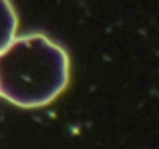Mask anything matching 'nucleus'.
Returning <instances> with one entry per match:
<instances>
[{"label": "nucleus", "mask_w": 159, "mask_h": 149, "mask_svg": "<svg viewBox=\"0 0 159 149\" xmlns=\"http://www.w3.org/2000/svg\"><path fill=\"white\" fill-rule=\"evenodd\" d=\"M66 83L69 56L43 34L14 38L0 52V97L12 105H48Z\"/></svg>", "instance_id": "1"}, {"label": "nucleus", "mask_w": 159, "mask_h": 149, "mask_svg": "<svg viewBox=\"0 0 159 149\" xmlns=\"http://www.w3.org/2000/svg\"><path fill=\"white\" fill-rule=\"evenodd\" d=\"M16 34V14L8 0H0V52L14 40Z\"/></svg>", "instance_id": "2"}]
</instances>
